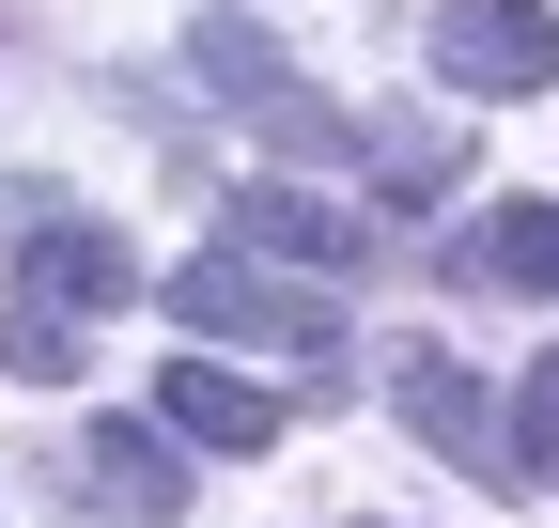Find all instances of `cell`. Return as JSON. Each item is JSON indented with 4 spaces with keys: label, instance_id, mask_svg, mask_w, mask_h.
Listing matches in <instances>:
<instances>
[{
    "label": "cell",
    "instance_id": "cell-1",
    "mask_svg": "<svg viewBox=\"0 0 559 528\" xmlns=\"http://www.w3.org/2000/svg\"><path fill=\"white\" fill-rule=\"evenodd\" d=\"M140 296V249L109 233V218H79V203H16V311H0V358H16L32 388H62L79 373V343H94V311H124Z\"/></svg>",
    "mask_w": 559,
    "mask_h": 528
},
{
    "label": "cell",
    "instance_id": "cell-2",
    "mask_svg": "<svg viewBox=\"0 0 559 528\" xmlns=\"http://www.w3.org/2000/svg\"><path fill=\"white\" fill-rule=\"evenodd\" d=\"M156 311L187 343H264V358H342V280H264V264H171Z\"/></svg>",
    "mask_w": 559,
    "mask_h": 528
},
{
    "label": "cell",
    "instance_id": "cell-3",
    "mask_svg": "<svg viewBox=\"0 0 559 528\" xmlns=\"http://www.w3.org/2000/svg\"><path fill=\"white\" fill-rule=\"evenodd\" d=\"M436 94H481V109H513V94H544L559 79V16L544 0H436Z\"/></svg>",
    "mask_w": 559,
    "mask_h": 528
},
{
    "label": "cell",
    "instance_id": "cell-4",
    "mask_svg": "<svg viewBox=\"0 0 559 528\" xmlns=\"http://www.w3.org/2000/svg\"><path fill=\"white\" fill-rule=\"evenodd\" d=\"M187 62H202V94H234V109H264V141H296V156H358V124H342L311 79H296V62H280L249 16H202L187 32Z\"/></svg>",
    "mask_w": 559,
    "mask_h": 528
},
{
    "label": "cell",
    "instance_id": "cell-5",
    "mask_svg": "<svg viewBox=\"0 0 559 528\" xmlns=\"http://www.w3.org/2000/svg\"><path fill=\"white\" fill-rule=\"evenodd\" d=\"M389 405H404V435L436 451V467H481V482L513 467V420L481 405V373H466L451 343H419V358H389Z\"/></svg>",
    "mask_w": 559,
    "mask_h": 528
},
{
    "label": "cell",
    "instance_id": "cell-6",
    "mask_svg": "<svg viewBox=\"0 0 559 528\" xmlns=\"http://www.w3.org/2000/svg\"><path fill=\"white\" fill-rule=\"evenodd\" d=\"M218 233L264 249V264H311V280H358V264H373V218H358V203H326V187H234Z\"/></svg>",
    "mask_w": 559,
    "mask_h": 528
},
{
    "label": "cell",
    "instance_id": "cell-7",
    "mask_svg": "<svg viewBox=\"0 0 559 528\" xmlns=\"http://www.w3.org/2000/svg\"><path fill=\"white\" fill-rule=\"evenodd\" d=\"M280 420H296V405L249 388V373H218V343H187V358L156 373V435H171V451H234V467H249V451H280Z\"/></svg>",
    "mask_w": 559,
    "mask_h": 528
},
{
    "label": "cell",
    "instance_id": "cell-8",
    "mask_svg": "<svg viewBox=\"0 0 559 528\" xmlns=\"http://www.w3.org/2000/svg\"><path fill=\"white\" fill-rule=\"evenodd\" d=\"M79 482H94L109 513H140V528H171V513H187V451H171L156 420H79Z\"/></svg>",
    "mask_w": 559,
    "mask_h": 528
},
{
    "label": "cell",
    "instance_id": "cell-9",
    "mask_svg": "<svg viewBox=\"0 0 559 528\" xmlns=\"http://www.w3.org/2000/svg\"><path fill=\"white\" fill-rule=\"evenodd\" d=\"M451 264H466L481 296H559V203H481Z\"/></svg>",
    "mask_w": 559,
    "mask_h": 528
},
{
    "label": "cell",
    "instance_id": "cell-10",
    "mask_svg": "<svg viewBox=\"0 0 559 528\" xmlns=\"http://www.w3.org/2000/svg\"><path fill=\"white\" fill-rule=\"evenodd\" d=\"M358 171L389 187V203H436V187L466 171V141H404V124H358Z\"/></svg>",
    "mask_w": 559,
    "mask_h": 528
},
{
    "label": "cell",
    "instance_id": "cell-11",
    "mask_svg": "<svg viewBox=\"0 0 559 528\" xmlns=\"http://www.w3.org/2000/svg\"><path fill=\"white\" fill-rule=\"evenodd\" d=\"M513 467L528 482H559V343L528 358V388H513Z\"/></svg>",
    "mask_w": 559,
    "mask_h": 528
}]
</instances>
